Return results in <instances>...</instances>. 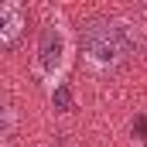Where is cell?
<instances>
[{"instance_id":"obj_1","label":"cell","mask_w":147,"mask_h":147,"mask_svg":"<svg viewBox=\"0 0 147 147\" xmlns=\"http://www.w3.org/2000/svg\"><path fill=\"white\" fill-rule=\"evenodd\" d=\"M75 55V34L62 14H51L38 34V51H34V75L45 86H58L65 69L72 65Z\"/></svg>"},{"instance_id":"obj_2","label":"cell","mask_w":147,"mask_h":147,"mask_svg":"<svg viewBox=\"0 0 147 147\" xmlns=\"http://www.w3.org/2000/svg\"><path fill=\"white\" fill-rule=\"evenodd\" d=\"M134 51V31L123 21H96L89 24V31L82 38V55L89 62V69L96 72H110L120 69Z\"/></svg>"},{"instance_id":"obj_3","label":"cell","mask_w":147,"mask_h":147,"mask_svg":"<svg viewBox=\"0 0 147 147\" xmlns=\"http://www.w3.org/2000/svg\"><path fill=\"white\" fill-rule=\"evenodd\" d=\"M24 31V7L17 0L0 3V45H14Z\"/></svg>"}]
</instances>
